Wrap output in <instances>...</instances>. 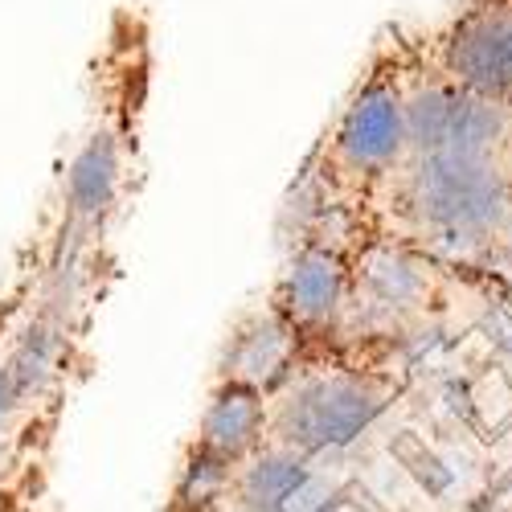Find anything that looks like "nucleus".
Masks as SVG:
<instances>
[{
    "mask_svg": "<svg viewBox=\"0 0 512 512\" xmlns=\"http://www.w3.org/2000/svg\"><path fill=\"white\" fill-rule=\"evenodd\" d=\"M394 218L402 246L426 259L472 263L512 246V168L500 156L426 152L394 168Z\"/></svg>",
    "mask_w": 512,
    "mask_h": 512,
    "instance_id": "nucleus-1",
    "label": "nucleus"
},
{
    "mask_svg": "<svg viewBox=\"0 0 512 512\" xmlns=\"http://www.w3.org/2000/svg\"><path fill=\"white\" fill-rule=\"evenodd\" d=\"M390 381L361 369H304L271 398L267 447L320 459L353 447L390 402Z\"/></svg>",
    "mask_w": 512,
    "mask_h": 512,
    "instance_id": "nucleus-2",
    "label": "nucleus"
},
{
    "mask_svg": "<svg viewBox=\"0 0 512 512\" xmlns=\"http://www.w3.org/2000/svg\"><path fill=\"white\" fill-rule=\"evenodd\" d=\"M324 181L332 193H357L394 177L406 160V70L377 66L349 95L324 140Z\"/></svg>",
    "mask_w": 512,
    "mask_h": 512,
    "instance_id": "nucleus-3",
    "label": "nucleus"
},
{
    "mask_svg": "<svg viewBox=\"0 0 512 512\" xmlns=\"http://www.w3.org/2000/svg\"><path fill=\"white\" fill-rule=\"evenodd\" d=\"M406 152L500 156L512 152V111L455 91L431 70L406 74Z\"/></svg>",
    "mask_w": 512,
    "mask_h": 512,
    "instance_id": "nucleus-4",
    "label": "nucleus"
},
{
    "mask_svg": "<svg viewBox=\"0 0 512 512\" xmlns=\"http://www.w3.org/2000/svg\"><path fill=\"white\" fill-rule=\"evenodd\" d=\"M426 70L463 95L512 111V0H480L443 25Z\"/></svg>",
    "mask_w": 512,
    "mask_h": 512,
    "instance_id": "nucleus-5",
    "label": "nucleus"
},
{
    "mask_svg": "<svg viewBox=\"0 0 512 512\" xmlns=\"http://www.w3.org/2000/svg\"><path fill=\"white\" fill-rule=\"evenodd\" d=\"M439 304L435 259L394 238H377L353 254V291L349 316L373 328H406Z\"/></svg>",
    "mask_w": 512,
    "mask_h": 512,
    "instance_id": "nucleus-6",
    "label": "nucleus"
},
{
    "mask_svg": "<svg viewBox=\"0 0 512 512\" xmlns=\"http://www.w3.org/2000/svg\"><path fill=\"white\" fill-rule=\"evenodd\" d=\"M349 291H353V254L328 238H308L295 242V250L287 254L271 308L308 345V340H320L345 324Z\"/></svg>",
    "mask_w": 512,
    "mask_h": 512,
    "instance_id": "nucleus-7",
    "label": "nucleus"
},
{
    "mask_svg": "<svg viewBox=\"0 0 512 512\" xmlns=\"http://www.w3.org/2000/svg\"><path fill=\"white\" fill-rule=\"evenodd\" d=\"M238 512H345L349 496L316 459L291 455L283 447H263L234 476Z\"/></svg>",
    "mask_w": 512,
    "mask_h": 512,
    "instance_id": "nucleus-8",
    "label": "nucleus"
},
{
    "mask_svg": "<svg viewBox=\"0 0 512 512\" xmlns=\"http://www.w3.org/2000/svg\"><path fill=\"white\" fill-rule=\"evenodd\" d=\"M300 353H304V340L267 304L234 324L226 349H222V361H218V381L275 398L287 381L300 373L295 369L300 365Z\"/></svg>",
    "mask_w": 512,
    "mask_h": 512,
    "instance_id": "nucleus-9",
    "label": "nucleus"
},
{
    "mask_svg": "<svg viewBox=\"0 0 512 512\" xmlns=\"http://www.w3.org/2000/svg\"><path fill=\"white\" fill-rule=\"evenodd\" d=\"M267 426H271V398L254 394L246 386H226V381H218L201 422H197L193 443L234 467H242L246 459H254L267 447Z\"/></svg>",
    "mask_w": 512,
    "mask_h": 512,
    "instance_id": "nucleus-10",
    "label": "nucleus"
},
{
    "mask_svg": "<svg viewBox=\"0 0 512 512\" xmlns=\"http://www.w3.org/2000/svg\"><path fill=\"white\" fill-rule=\"evenodd\" d=\"M123 148L115 132H95L66 168V213L78 226H99L119 201Z\"/></svg>",
    "mask_w": 512,
    "mask_h": 512,
    "instance_id": "nucleus-11",
    "label": "nucleus"
},
{
    "mask_svg": "<svg viewBox=\"0 0 512 512\" xmlns=\"http://www.w3.org/2000/svg\"><path fill=\"white\" fill-rule=\"evenodd\" d=\"M234 476H238L234 463L193 443L181 459V472L173 484V508L168 512H213L222 500H234Z\"/></svg>",
    "mask_w": 512,
    "mask_h": 512,
    "instance_id": "nucleus-12",
    "label": "nucleus"
},
{
    "mask_svg": "<svg viewBox=\"0 0 512 512\" xmlns=\"http://www.w3.org/2000/svg\"><path fill=\"white\" fill-rule=\"evenodd\" d=\"M58 361H62V328H58L50 316H37V320L21 332L13 357L5 361L13 386H17V394H21V402L50 386L54 373H58Z\"/></svg>",
    "mask_w": 512,
    "mask_h": 512,
    "instance_id": "nucleus-13",
    "label": "nucleus"
},
{
    "mask_svg": "<svg viewBox=\"0 0 512 512\" xmlns=\"http://www.w3.org/2000/svg\"><path fill=\"white\" fill-rule=\"evenodd\" d=\"M17 406H21V394H17V386H13V377H9L5 361H0V431L9 426V418H13Z\"/></svg>",
    "mask_w": 512,
    "mask_h": 512,
    "instance_id": "nucleus-14",
    "label": "nucleus"
}]
</instances>
